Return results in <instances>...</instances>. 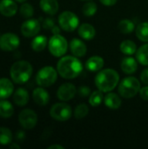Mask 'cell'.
Instances as JSON below:
<instances>
[{
    "mask_svg": "<svg viewBox=\"0 0 148 149\" xmlns=\"http://www.w3.org/2000/svg\"><path fill=\"white\" fill-rule=\"evenodd\" d=\"M9 148L10 149H14V148H16V149H19L20 148V146L18 145V144H17V143H10V145H9Z\"/></svg>",
    "mask_w": 148,
    "mask_h": 149,
    "instance_id": "obj_42",
    "label": "cell"
},
{
    "mask_svg": "<svg viewBox=\"0 0 148 149\" xmlns=\"http://www.w3.org/2000/svg\"><path fill=\"white\" fill-rule=\"evenodd\" d=\"M48 49L54 57H63L67 52L68 42L61 34H54L48 41Z\"/></svg>",
    "mask_w": 148,
    "mask_h": 149,
    "instance_id": "obj_5",
    "label": "cell"
},
{
    "mask_svg": "<svg viewBox=\"0 0 148 149\" xmlns=\"http://www.w3.org/2000/svg\"><path fill=\"white\" fill-rule=\"evenodd\" d=\"M58 24L60 28L67 32L75 31L79 26V19L72 11H63L58 17Z\"/></svg>",
    "mask_w": 148,
    "mask_h": 149,
    "instance_id": "obj_8",
    "label": "cell"
},
{
    "mask_svg": "<svg viewBox=\"0 0 148 149\" xmlns=\"http://www.w3.org/2000/svg\"><path fill=\"white\" fill-rule=\"evenodd\" d=\"M19 13L24 18H31L34 14V8L29 3H23L19 8Z\"/></svg>",
    "mask_w": 148,
    "mask_h": 149,
    "instance_id": "obj_33",
    "label": "cell"
},
{
    "mask_svg": "<svg viewBox=\"0 0 148 149\" xmlns=\"http://www.w3.org/2000/svg\"><path fill=\"white\" fill-rule=\"evenodd\" d=\"M20 39L17 35L11 32H7L0 37V48L4 52H12L18 48Z\"/></svg>",
    "mask_w": 148,
    "mask_h": 149,
    "instance_id": "obj_10",
    "label": "cell"
},
{
    "mask_svg": "<svg viewBox=\"0 0 148 149\" xmlns=\"http://www.w3.org/2000/svg\"><path fill=\"white\" fill-rule=\"evenodd\" d=\"M98 10V6L94 2L92 1H87V3H85L83 7H82V12L85 16L86 17H92L93 15L96 14Z\"/></svg>",
    "mask_w": 148,
    "mask_h": 149,
    "instance_id": "obj_32",
    "label": "cell"
},
{
    "mask_svg": "<svg viewBox=\"0 0 148 149\" xmlns=\"http://www.w3.org/2000/svg\"><path fill=\"white\" fill-rule=\"evenodd\" d=\"M58 74L65 79L77 78L83 71V64L75 56H63L57 64Z\"/></svg>",
    "mask_w": 148,
    "mask_h": 149,
    "instance_id": "obj_1",
    "label": "cell"
},
{
    "mask_svg": "<svg viewBox=\"0 0 148 149\" xmlns=\"http://www.w3.org/2000/svg\"><path fill=\"white\" fill-rule=\"evenodd\" d=\"M54 25V20L51 17L45 18L43 22V27L46 30H51Z\"/></svg>",
    "mask_w": 148,
    "mask_h": 149,
    "instance_id": "obj_35",
    "label": "cell"
},
{
    "mask_svg": "<svg viewBox=\"0 0 148 149\" xmlns=\"http://www.w3.org/2000/svg\"><path fill=\"white\" fill-rule=\"evenodd\" d=\"M60 26L58 27V26H57V25H54L53 27H52V29H51V32H52V34L54 35V34H60Z\"/></svg>",
    "mask_w": 148,
    "mask_h": 149,
    "instance_id": "obj_40",
    "label": "cell"
},
{
    "mask_svg": "<svg viewBox=\"0 0 148 149\" xmlns=\"http://www.w3.org/2000/svg\"><path fill=\"white\" fill-rule=\"evenodd\" d=\"M79 94L81 97H87L91 94V89L87 86H81L79 88Z\"/></svg>",
    "mask_w": 148,
    "mask_h": 149,
    "instance_id": "obj_34",
    "label": "cell"
},
{
    "mask_svg": "<svg viewBox=\"0 0 148 149\" xmlns=\"http://www.w3.org/2000/svg\"><path fill=\"white\" fill-rule=\"evenodd\" d=\"M104 103L109 109L117 110L121 107L122 101H121L120 95H118L117 93L109 92L104 97Z\"/></svg>",
    "mask_w": 148,
    "mask_h": 149,
    "instance_id": "obj_19",
    "label": "cell"
},
{
    "mask_svg": "<svg viewBox=\"0 0 148 149\" xmlns=\"http://www.w3.org/2000/svg\"><path fill=\"white\" fill-rule=\"evenodd\" d=\"M140 80L135 77L129 76L120 81L118 91L121 97L125 99H131L135 97L140 93Z\"/></svg>",
    "mask_w": 148,
    "mask_h": 149,
    "instance_id": "obj_4",
    "label": "cell"
},
{
    "mask_svg": "<svg viewBox=\"0 0 148 149\" xmlns=\"http://www.w3.org/2000/svg\"><path fill=\"white\" fill-rule=\"evenodd\" d=\"M15 1H17V2H18V3H24V2H25L26 0H15Z\"/></svg>",
    "mask_w": 148,
    "mask_h": 149,
    "instance_id": "obj_43",
    "label": "cell"
},
{
    "mask_svg": "<svg viewBox=\"0 0 148 149\" xmlns=\"http://www.w3.org/2000/svg\"><path fill=\"white\" fill-rule=\"evenodd\" d=\"M99 2L105 6H113L116 4L118 0H99Z\"/></svg>",
    "mask_w": 148,
    "mask_h": 149,
    "instance_id": "obj_38",
    "label": "cell"
},
{
    "mask_svg": "<svg viewBox=\"0 0 148 149\" xmlns=\"http://www.w3.org/2000/svg\"><path fill=\"white\" fill-rule=\"evenodd\" d=\"M88 113H89V107L85 103H81L75 107L74 117L77 120H82V119L85 118Z\"/></svg>",
    "mask_w": 148,
    "mask_h": 149,
    "instance_id": "obj_31",
    "label": "cell"
},
{
    "mask_svg": "<svg viewBox=\"0 0 148 149\" xmlns=\"http://www.w3.org/2000/svg\"><path fill=\"white\" fill-rule=\"evenodd\" d=\"M95 86L103 93L112 92L120 82V75L114 69L107 68L98 72L95 77Z\"/></svg>",
    "mask_w": 148,
    "mask_h": 149,
    "instance_id": "obj_2",
    "label": "cell"
},
{
    "mask_svg": "<svg viewBox=\"0 0 148 149\" xmlns=\"http://www.w3.org/2000/svg\"><path fill=\"white\" fill-rule=\"evenodd\" d=\"M78 33L81 38L85 40H92L96 35V30L92 24L84 23L78 27Z\"/></svg>",
    "mask_w": 148,
    "mask_h": 149,
    "instance_id": "obj_18",
    "label": "cell"
},
{
    "mask_svg": "<svg viewBox=\"0 0 148 149\" xmlns=\"http://www.w3.org/2000/svg\"><path fill=\"white\" fill-rule=\"evenodd\" d=\"M50 115L52 119L58 121H66L72 115V109L70 105L65 101L54 104L50 109Z\"/></svg>",
    "mask_w": 148,
    "mask_h": 149,
    "instance_id": "obj_7",
    "label": "cell"
},
{
    "mask_svg": "<svg viewBox=\"0 0 148 149\" xmlns=\"http://www.w3.org/2000/svg\"><path fill=\"white\" fill-rule=\"evenodd\" d=\"M70 50L73 56L78 58H82L86 54L87 47L85 44L79 38H73L69 44Z\"/></svg>",
    "mask_w": 148,
    "mask_h": 149,
    "instance_id": "obj_14",
    "label": "cell"
},
{
    "mask_svg": "<svg viewBox=\"0 0 148 149\" xmlns=\"http://www.w3.org/2000/svg\"><path fill=\"white\" fill-rule=\"evenodd\" d=\"M33 72L32 65L25 60H18L15 62L10 69V76L11 80L18 85L26 83L31 77Z\"/></svg>",
    "mask_w": 148,
    "mask_h": 149,
    "instance_id": "obj_3",
    "label": "cell"
},
{
    "mask_svg": "<svg viewBox=\"0 0 148 149\" xmlns=\"http://www.w3.org/2000/svg\"><path fill=\"white\" fill-rule=\"evenodd\" d=\"M48 45L47 38L44 35H37L31 41V48L34 52H40Z\"/></svg>",
    "mask_w": 148,
    "mask_h": 149,
    "instance_id": "obj_23",
    "label": "cell"
},
{
    "mask_svg": "<svg viewBox=\"0 0 148 149\" xmlns=\"http://www.w3.org/2000/svg\"><path fill=\"white\" fill-rule=\"evenodd\" d=\"M104 101V95H103V92H101L100 90H96L93 91L92 93H91L90 96H89V104L93 107H97L99 105H101V103Z\"/></svg>",
    "mask_w": 148,
    "mask_h": 149,
    "instance_id": "obj_29",
    "label": "cell"
},
{
    "mask_svg": "<svg viewBox=\"0 0 148 149\" xmlns=\"http://www.w3.org/2000/svg\"><path fill=\"white\" fill-rule=\"evenodd\" d=\"M39 6L47 15L53 16L58 11V2L57 0H40Z\"/></svg>",
    "mask_w": 148,
    "mask_h": 149,
    "instance_id": "obj_21",
    "label": "cell"
},
{
    "mask_svg": "<svg viewBox=\"0 0 148 149\" xmlns=\"http://www.w3.org/2000/svg\"><path fill=\"white\" fill-rule=\"evenodd\" d=\"M13 139V135L11 131L7 128V127H0V145H10Z\"/></svg>",
    "mask_w": 148,
    "mask_h": 149,
    "instance_id": "obj_30",
    "label": "cell"
},
{
    "mask_svg": "<svg viewBox=\"0 0 148 149\" xmlns=\"http://www.w3.org/2000/svg\"><path fill=\"white\" fill-rule=\"evenodd\" d=\"M25 139V134L23 131H17L16 133V140L19 141H23Z\"/></svg>",
    "mask_w": 148,
    "mask_h": 149,
    "instance_id": "obj_39",
    "label": "cell"
},
{
    "mask_svg": "<svg viewBox=\"0 0 148 149\" xmlns=\"http://www.w3.org/2000/svg\"><path fill=\"white\" fill-rule=\"evenodd\" d=\"M135 32L137 38L140 41L148 43V21L139 24L136 27Z\"/></svg>",
    "mask_w": 148,
    "mask_h": 149,
    "instance_id": "obj_27",
    "label": "cell"
},
{
    "mask_svg": "<svg viewBox=\"0 0 148 149\" xmlns=\"http://www.w3.org/2000/svg\"><path fill=\"white\" fill-rule=\"evenodd\" d=\"M140 98L143 100H146L148 101V86L147 85L146 86H143L140 88V93H139Z\"/></svg>",
    "mask_w": 148,
    "mask_h": 149,
    "instance_id": "obj_36",
    "label": "cell"
},
{
    "mask_svg": "<svg viewBox=\"0 0 148 149\" xmlns=\"http://www.w3.org/2000/svg\"><path fill=\"white\" fill-rule=\"evenodd\" d=\"M41 29V24L38 19L28 18L21 25V33L25 38H33L37 36Z\"/></svg>",
    "mask_w": 148,
    "mask_h": 149,
    "instance_id": "obj_11",
    "label": "cell"
},
{
    "mask_svg": "<svg viewBox=\"0 0 148 149\" xmlns=\"http://www.w3.org/2000/svg\"><path fill=\"white\" fill-rule=\"evenodd\" d=\"M136 59L140 65L144 66H148V43L141 45L139 49H137Z\"/></svg>",
    "mask_w": 148,
    "mask_h": 149,
    "instance_id": "obj_26",
    "label": "cell"
},
{
    "mask_svg": "<svg viewBox=\"0 0 148 149\" xmlns=\"http://www.w3.org/2000/svg\"><path fill=\"white\" fill-rule=\"evenodd\" d=\"M32 98L34 102L41 107L46 106L50 101V95L48 92L44 89V87L39 86L33 90Z\"/></svg>",
    "mask_w": 148,
    "mask_h": 149,
    "instance_id": "obj_15",
    "label": "cell"
},
{
    "mask_svg": "<svg viewBox=\"0 0 148 149\" xmlns=\"http://www.w3.org/2000/svg\"><path fill=\"white\" fill-rule=\"evenodd\" d=\"M58 71L50 65L41 68L36 75V82L39 86L49 87L52 86L58 79Z\"/></svg>",
    "mask_w": 148,
    "mask_h": 149,
    "instance_id": "obj_6",
    "label": "cell"
},
{
    "mask_svg": "<svg viewBox=\"0 0 148 149\" xmlns=\"http://www.w3.org/2000/svg\"><path fill=\"white\" fill-rule=\"evenodd\" d=\"M48 149H65V148L60 145H58V144H53L51 146H49Z\"/></svg>",
    "mask_w": 148,
    "mask_h": 149,
    "instance_id": "obj_41",
    "label": "cell"
},
{
    "mask_svg": "<svg viewBox=\"0 0 148 149\" xmlns=\"http://www.w3.org/2000/svg\"><path fill=\"white\" fill-rule=\"evenodd\" d=\"M77 93L76 86L72 83H65L62 84L58 91H57V97L61 101H69L72 100Z\"/></svg>",
    "mask_w": 148,
    "mask_h": 149,
    "instance_id": "obj_12",
    "label": "cell"
},
{
    "mask_svg": "<svg viewBox=\"0 0 148 149\" xmlns=\"http://www.w3.org/2000/svg\"><path fill=\"white\" fill-rule=\"evenodd\" d=\"M30 100L29 93L26 89L19 87L13 93V101L17 106L24 107Z\"/></svg>",
    "mask_w": 148,
    "mask_h": 149,
    "instance_id": "obj_22",
    "label": "cell"
},
{
    "mask_svg": "<svg viewBox=\"0 0 148 149\" xmlns=\"http://www.w3.org/2000/svg\"><path fill=\"white\" fill-rule=\"evenodd\" d=\"M140 80L143 84L148 86V68L143 70L140 73Z\"/></svg>",
    "mask_w": 148,
    "mask_h": 149,
    "instance_id": "obj_37",
    "label": "cell"
},
{
    "mask_svg": "<svg viewBox=\"0 0 148 149\" xmlns=\"http://www.w3.org/2000/svg\"><path fill=\"white\" fill-rule=\"evenodd\" d=\"M18 121L24 129L31 130L34 128L38 123V115L36 112L31 109H24L18 115Z\"/></svg>",
    "mask_w": 148,
    "mask_h": 149,
    "instance_id": "obj_9",
    "label": "cell"
},
{
    "mask_svg": "<svg viewBox=\"0 0 148 149\" xmlns=\"http://www.w3.org/2000/svg\"><path fill=\"white\" fill-rule=\"evenodd\" d=\"M120 50L123 54H125L126 56H131V55H133L134 53H136L137 46L133 41L126 39V40H124L121 42V44L120 45Z\"/></svg>",
    "mask_w": 148,
    "mask_h": 149,
    "instance_id": "obj_24",
    "label": "cell"
},
{
    "mask_svg": "<svg viewBox=\"0 0 148 149\" xmlns=\"http://www.w3.org/2000/svg\"><path fill=\"white\" fill-rule=\"evenodd\" d=\"M14 113L12 104L5 100H0V116L2 118H10Z\"/></svg>",
    "mask_w": 148,
    "mask_h": 149,
    "instance_id": "obj_25",
    "label": "cell"
},
{
    "mask_svg": "<svg viewBox=\"0 0 148 149\" xmlns=\"http://www.w3.org/2000/svg\"><path fill=\"white\" fill-rule=\"evenodd\" d=\"M14 86L7 78L0 79V100H5L13 93Z\"/></svg>",
    "mask_w": 148,
    "mask_h": 149,
    "instance_id": "obj_20",
    "label": "cell"
},
{
    "mask_svg": "<svg viewBox=\"0 0 148 149\" xmlns=\"http://www.w3.org/2000/svg\"><path fill=\"white\" fill-rule=\"evenodd\" d=\"M119 30L123 34H130L135 30L134 23L130 19H122L119 23Z\"/></svg>",
    "mask_w": 148,
    "mask_h": 149,
    "instance_id": "obj_28",
    "label": "cell"
},
{
    "mask_svg": "<svg viewBox=\"0 0 148 149\" xmlns=\"http://www.w3.org/2000/svg\"><path fill=\"white\" fill-rule=\"evenodd\" d=\"M81 1H91V0H81Z\"/></svg>",
    "mask_w": 148,
    "mask_h": 149,
    "instance_id": "obj_44",
    "label": "cell"
},
{
    "mask_svg": "<svg viewBox=\"0 0 148 149\" xmlns=\"http://www.w3.org/2000/svg\"><path fill=\"white\" fill-rule=\"evenodd\" d=\"M105 61L100 56H92L89 58L85 62V68L89 72H98L104 67Z\"/></svg>",
    "mask_w": 148,
    "mask_h": 149,
    "instance_id": "obj_16",
    "label": "cell"
},
{
    "mask_svg": "<svg viewBox=\"0 0 148 149\" xmlns=\"http://www.w3.org/2000/svg\"><path fill=\"white\" fill-rule=\"evenodd\" d=\"M138 60L133 57H126L122 59L120 68L126 74H133L138 70Z\"/></svg>",
    "mask_w": 148,
    "mask_h": 149,
    "instance_id": "obj_17",
    "label": "cell"
},
{
    "mask_svg": "<svg viewBox=\"0 0 148 149\" xmlns=\"http://www.w3.org/2000/svg\"><path fill=\"white\" fill-rule=\"evenodd\" d=\"M17 12V4L14 0H1L0 1V13L7 17L16 15Z\"/></svg>",
    "mask_w": 148,
    "mask_h": 149,
    "instance_id": "obj_13",
    "label": "cell"
}]
</instances>
